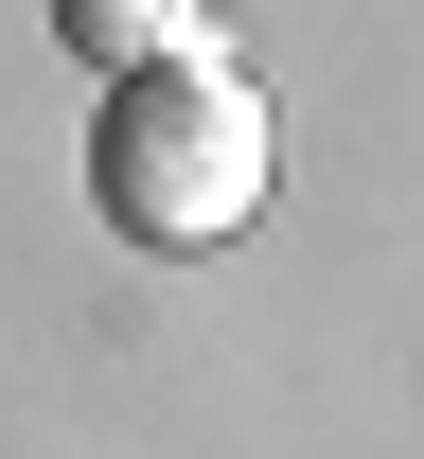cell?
Returning a JSON list of instances; mask_svg holds the SVG:
<instances>
[{
    "label": "cell",
    "mask_w": 424,
    "mask_h": 459,
    "mask_svg": "<svg viewBox=\"0 0 424 459\" xmlns=\"http://www.w3.org/2000/svg\"><path fill=\"white\" fill-rule=\"evenodd\" d=\"M265 177H283V142H265V89H247L212 36L160 71H124L107 124H89V195H107L124 247H230L247 212H265Z\"/></svg>",
    "instance_id": "cell-1"
},
{
    "label": "cell",
    "mask_w": 424,
    "mask_h": 459,
    "mask_svg": "<svg viewBox=\"0 0 424 459\" xmlns=\"http://www.w3.org/2000/svg\"><path fill=\"white\" fill-rule=\"evenodd\" d=\"M54 36L124 89V71H160V54H195V36H212V0H54Z\"/></svg>",
    "instance_id": "cell-2"
}]
</instances>
